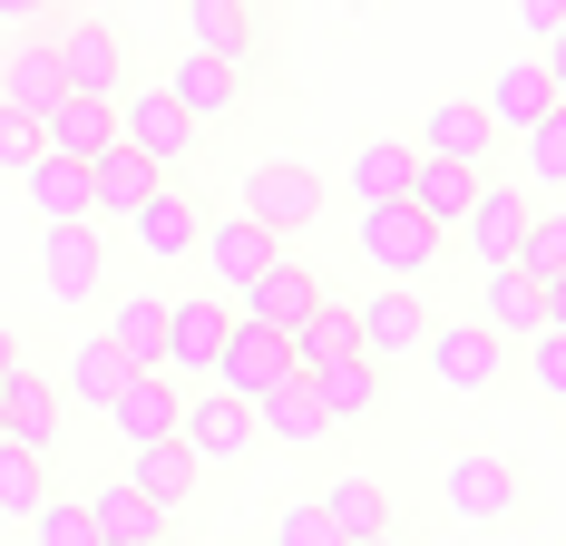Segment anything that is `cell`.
I'll return each instance as SVG.
<instances>
[{"mask_svg":"<svg viewBox=\"0 0 566 546\" xmlns=\"http://www.w3.org/2000/svg\"><path fill=\"white\" fill-rule=\"evenodd\" d=\"M167 98L186 117H234L244 108V59H216V50H186L167 69Z\"/></svg>","mask_w":566,"mask_h":546,"instance_id":"20","label":"cell"},{"mask_svg":"<svg viewBox=\"0 0 566 546\" xmlns=\"http://www.w3.org/2000/svg\"><path fill=\"white\" fill-rule=\"evenodd\" d=\"M274 546H342L333 517H323V497H293V507L274 517Z\"/></svg>","mask_w":566,"mask_h":546,"instance_id":"42","label":"cell"},{"mask_svg":"<svg viewBox=\"0 0 566 546\" xmlns=\"http://www.w3.org/2000/svg\"><path fill=\"white\" fill-rule=\"evenodd\" d=\"M517 507H527V489H517L509 459H450V517H469V527H509Z\"/></svg>","mask_w":566,"mask_h":546,"instance_id":"12","label":"cell"},{"mask_svg":"<svg viewBox=\"0 0 566 546\" xmlns=\"http://www.w3.org/2000/svg\"><path fill=\"white\" fill-rule=\"evenodd\" d=\"M410 157H420L410 137H361V147H352V196H361V206H391L400 186H410Z\"/></svg>","mask_w":566,"mask_h":546,"instance_id":"33","label":"cell"},{"mask_svg":"<svg viewBox=\"0 0 566 546\" xmlns=\"http://www.w3.org/2000/svg\"><path fill=\"white\" fill-rule=\"evenodd\" d=\"M420 157H469V166H489L499 157V127H489V108L479 98H440V108L420 117V137H410Z\"/></svg>","mask_w":566,"mask_h":546,"instance_id":"22","label":"cell"},{"mask_svg":"<svg viewBox=\"0 0 566 546\" xmlns=\"http://www.w3.org/2000/svg\"><path fill=\"white\" fill-rule=\"evenodd\" d=\"M157 546H167V537H157Z\"/></svg>","mask_w":566,"mask_h":546,"instance_id":"52","label":"cell"},{"mask_svg":"<svg viewBox=\"0 0 566 546\" xmlns=\"http://www.w3.org/2000/svg\"><path fill=\"white\" fill-rule=\"evenodd\" d=\"M254 430H264V439H293V449H303V439H323L333 420H323V400H313V381H303V371H283L274 390H254Z\"/></svg>","mask_w":566,"mask_h":546,"instance_id":"30","label":"cell"},{"mask_svg":"<svg viewBox=\"0 0 566 546\" xmlns=\"http://www.w3.org/2000/svg\"><path fill=\"white\" fill-rule=\"evenodd\" d=\"M40 137H50L59 157H98V147H117V98H88V88H59V108L40 117Z\"/></svg>","mask_w":566,"mask_h":546,"instance_id":"25","label":"cell"},{"mask_svg":"<svg viewBox=\"0 0 566 546\" xmlns=\"http://www.w3.org/2000/svg\"><path fill=\"white\" fill-rule=\"evenodd\" d=\"M323 517H333V537H381V527H391V489L352 469V479L323 489Z\"/></svg>","mask_w":566,"mask_h":546,"instance_id":"35","label":"cell"},{"mask_svg":"<svg viewBox=\"0 0 566 546\" xmlns=\"http://www.w3.org/2000/svg\"><path fill=\"white\" fill-rule=\"evenodd\" d=\"M440 254H450V234L420 216V206H400V196L391 206H361V264L381 273V283H420Z\"/></svg>","mask_w":566,"mask_h":546,"instance_id":"1","label":"cell"},{"mask_svg":"<svg viewBox=\"0 0 566 546\" xmlns=\"http://www.w3.org/2000/svg\"><path fill=\"white\" fill-rule=\"evenodd\" d=\"M50 497V449H20V439H0V517H30Z\"/></svg>","mask_w":566,"mask_h":546,"instance_id":"37","label":"cell"},{"mask_svg":"<svg viewBox=\"0 0 566 546\" xmlns=\"http://www.w3.org/2000/svg\"><path fill=\"white\" fill-rule=\"evenodd\" d=\"M40 10H59V0H40Z\"/></svg>","mask_w":566,"mask_h":546,"instance_id":"50","label":"cell"},{"mask_svg":"<svg viewBox=\"0 0 566 546\" xmlns=\"http://www.w3.org/2000/svg\"><path fill=\"white\" fill-rule=\"evenodd\" d=\"M313 303H323V273H313V264H293V254H274V264H264L254 283H244V293H234V313H254V323H274V332H293L303 313H313Z\"/></svg>","mask_w":566,"mask_h":546,"instance_id":"19","label":"cell"},{"mask_svg":"<svg viewBox=\"0 0 566 546\" xmlns=\"http://www.w3.org/2000/svg\"><path fill=\"white\" fill-rule=\"evenodd\" d=\"M479 176H489V166H469V157H410V186H400V206H420V216L450 234V224L469 216V196H479Z\"/></svg>","mask_w":566,"mask_h":546,"instance_id":"21","label":"cell"},{"mask_svg":"<svg viewBox=\"0 0 566 546\" xmlns=\"http://www.w3.org/2000/svg\"><path fill=\"white\" fill-rule=\"evenodd\" d=\"M517 20H527V40H537V30H557V20H566V0H517Z\"/></svg>","mask_w":566,"mask_h":546,"instance_id":"45","label":"cell"},{"mask_svg":"<svg viewBox=\"0 0 566 546\" xmlns=\"http://www.w3.org/2000/svg\"><path fill=\"white\" fill-rule=\"evenodd\" d=\"M274 254H283V234H274V224H254V216H234V224H206V234H196V264L216 273L226 293H244V283H254V273L274 264Z\"/></svg>","mask_w":566,"mask_h":546,"instance_id":"15","label":"cell"},{"mask_svg":"<svg viewBox=\"0 0 566 546\" xmlns=\"http://www.w3.org/2000/svg\"><path fill=\"white\" fill-rule=\"evenodd\" d=\"M59 410H69V390H59L50 371H30V361H10V371H0V439L50 449V459H59Z\"/></svg>","mask_w":566,"mask_h":546,"instance_id":"9","label":"cell"},{"mask_svg":"<svg viewBox=\"0 0 566 546\" xmlns=\"http://www.w3.org/2000/svg\"><path fill=\"white\" fill-rule=\"evenodd\" d=\"M78 507H88V527H98L108 546H157V537H167V507L137 489V479H108V489L78 497Z\"/></svg>","mask_w":566,"mask_h":546,"instance_id":"24","label":"cell"},{"mask_svg":"<svg viewBox=\"0 0 566 546\" xmlns=\"http://www.w3.org/2000/svg\"><path fill=\"white\" fill-rule=\"evenodd\" d=\"M40 283H50V303H98V283H108V234H98V216L40 234Z\"/></svg>","mask_w":566,"mask_h":546,"instance_id":"4","label":"cell"},{"mask_svg":"<svg viewBox=\"0 0 566 546\" xmlns=\"http://www.w3.org/2000/svg\"><path fill=\"white\" fill-rule=\"evenodd\" d=\"M157 186H167V166L147 157V147H127V137H117V147L88 157V216H98V224H127Z\"/></svg>","mask_w":566,"mask_h":546,"instance_id":"7","label":"cell"},{"mask_svg":"<svg viewBox=\"0 0 566 546\" xmlns=\"http://www.w3.org/2000/svg\"><path fill=\"white\" fill-rule=\"evenodd\" d=\"M547 323L566 332V273H547Z\"/></svg>","mask_w":566,"mask_h":546,"instance_id":"47","label":"cell"},{"mask_svg":"<svg viewBox=\"0 0 566 546\" xmlns=\"http://www.w3.org/2000/svg\"><path fill=\"white\" fill-rule=\"evenodd\" d=\"M50 50H59V78L69 88H88V98H117L127 88V40H117L108 20H59L50 10Z\"/></svg>","mask_w":566,"mask_h":546,"instance_id":"5","label":"cell"},{"mask_svg":"<svg viewBox=\"0 0 566 546\" xmlns=\"http://www.w3.org/2000/svg\"><path fill=\"white\" fill-rule=\"evenodd\" d=\"M342 546H400V537H391V527H381V537H342Z\"/></svg>","mask_w":566,"mask_h":546,"instance_id":"49","label":"cell"},{"mask_svg":"<svg viewBox=\"0 0 566 546\" xmlns=\"http://www.w3.org/2000/svg\"><path fill=\"white\" fill-rule=\"evenodd\" d=\"M517 137H527V186H547V196H566V108L527 117Z\"/></svg>","mask_w":566,"mask_h":546,"instance_id":"38","label":"cell"},{"mask_svg":"<svg viewBox=\"0 0 566 546\" xmlns=\"http://www.w3.org/2000/svg\"><path fill=\"white\" fill-rule=\"evenodd\" d=\"M127 224H137V254H157V264H186V254H196V234H206V216H196L176 186H157Z\"/></svg>","mask_w":566,"mask_h":546,"instance_id":"28","label":"cell"},{"mask_svg":"<svg viewBox=\"0 0 566 546\" xmlns=\"http://www.w3.org/2000/svg\"><path fill=\"white\" fill-rule=\"evenodd\" d=\"M283 371H293V342H283L274 323H254V313H234L226 351H216V381H226V390H244V400H254V390H274Z\"/></svg>","mask_w":566,"mask_h":546,"instance_id":"13","label":"cell"},{"mask_svg":"<svg viewBox=\"0 0 566 546\" xmlns=\"http://www.w3.org/2000/svg\"><path fill=\"white\" fill-rule=\"evenodd\" d=\"M176 10H186V50L254 59V10H244V0H176Z\"/></svg>","mask_w":566,"mask_h":546,"instance_id":"31","label":"cell"},{"mask_svg":"<svg viewBox=\"0 0 566 546\" xmlns=\"http://www.w3.org/2000/svg\"><path fill=\"white\" fill-rule=\"evenodd\" d=\"M59 88H69V78H59L50 20H30V30L10 40V59H0V98H10V108H30V117H50V108H59Z\"/></svg>","mask_w":566,"mask_h":546,"instance_id":"18","label":"cell"},{"mask_svg":"<svg viewBox=\"0 0 566 546\" xmlns=\"http://www.w3.org/2000/svg\"><path fill=\"white\" fill-rule=\"evenodd\" d=\"M117 137L147 147L157 166H176V157H186V137H196V117L167 98V78H157V88H117Z\"/></svg>","mask_w":566,"mask_h":546,"instance_id":"14","label":"cell"},{"mask_svg":"<svg viewBox=\"0 0 566 546\" xmlns=\"http://www.w3.org/2000/svg\"><path fill=\"white\" fill-rule=\"evenodd\" d=\"M303 381H313V400H323V420H333V430H352V420H371V410H381V361H371V351H342V361L303 371Z\"/></svg>","mask_w":566,"mask_h":546,"instance_id":"23","label":"cell"},{"mask_svg":"<svg viewBox=\"0 0 566 546\" xmlns=\"http://www.w3.org/2000/svg\"><path fill=\"white\" fill-rule=\"evenodd\" d=\"M557 108H566V88H557Z\"/></svg>","mask_w":566,"mask_h":546,"instance_id":"51","label":"cell"},{"mask_svg":"<svg viewBox=\"0 0 566 546\" xmlns=\"http://www.w3.org/2000/svg\"><path fill=\"white\" fill-rule=\"evenodd\" d=\"M537 69L566 88V20H557V30H537Z\"/></svg>","mask_w":566,"mask_h":546,"instance_id":"44","label":"cell"},{"mask_svg":"<svg viewBox=\"0 0 566 546\" xmlns=\"http://www.w3.org/2000/svg\"><path fill=\"white\" fill-rule=\"evenodd\" d=\"M479 323L517 351L527 332H547V283H537L527 264H489V283H479Z\"/></svg>","mask_w":566,"mask_h":546,"instance_id":"16","label":"cell"},{"mask_svg":"<svg viewBox=\"0 0 566 546\" xmlns=\"http://www.w3.org/2000/svg\"><path fill=\"white\" fill-rule=\"evenodd\" d=\"M108 342L127 351V361H167V303H157V293L108 303Z\"/></svg>","mask_w":566,"mask_h":546,"instance_id":"36","label":"cell"},{"mask_svg":"<svg viewBox=\"0 0 566 546\" xmlns=\"http://www.w3.org/2000/svg\"><path fill=\"white\" fill-rule=\"evenodd\" d=\"M127 371H137V361H127V351H117L108 332H98V342H78V351H69V371H59V390H69V400H88V410H108Z\"/></svg>","mask_w":566,"mask_h":546,"instance_id":"34","label":"cell"},{"mask_svg":"<svg viewBox=\"0 0 566 546\" xmlns=\"http://www.w3.org/2000/svg\"><path fill=\"white\" fill-rule=\"evenodd\" d=\"M283 342H293V371H323V361H342V351H361V323H352V303H342V293H323V303L283 332Z\"/></svg>","mask_w":566,"mask_h":546,"instance_id":"29","label":"cell"},{"mask_svg":"<svg viewBox=\"0 0 566 546\" xmlns=\"http://www.w3.org/2000/svg\"><path fill=\"white\" fill-rule=\"evenodd\" d=\"M479 108H489V127L509 137V127H527V117H547V108H557V78H547L537 59H517V69H499V88H489Z\"/></svg>","mask_w":566,"mask_h":546,"instance_id":"32","label":"cell"},{"mask_svg":"<svg viewBox=\"0 0 566 546\" xmlns=\"http://www.w3.org/2000/svg\"><path fill=\"white\" fill-rule=\"evenodd\" d=\"M176 400H186V390H176V371H167V361H137V371L117 381L108 420H117V439L137 449V439H167V430H176Z\"/></svg>","mask_w":566,"mask_h":546,"instance_id":"17","label":"cell"},{"mask_svg":"<svg viewBox=\"0 0 566 546\" xmlns=\"http://www.w3.org/2000/svg\"><path fill=\"white\" fill-rule=\"evenodd\" d=\"M527 381H537V390H547V400L566 410V332H557V323H547V332H527Z\"/></svg>","mask_w":566,"mask_h":546,"instance_id":"40","label":"cell"},{"mask_svg":"<svg viewBox=\"0 0 566 546\" xmlns=\"http://www.w3.org/2000/svg\"><path fill=\"white\" fill-rule=\"evenodd\" d=\"M517 264L537 273V283H547V273H566V216H527V244H517Z\"/></svg>","mask_w":566,"mask_h":546,"instance_id":"41","label":"cell"},{"mask_svg":"<svg viewBox=\"0 0 566 546\" xmlns=\"http://www.w3.org/2000/svg\"><path fill=\"white\" fill-rule=\"evenodd\" d=\"M176 439H186V459L206 469V459H244L254 449V400L244 390H226V381H196L186 400H176Z\"/></svg>","mask_w":566,"mask_h":546,"instance_id":"2","label":"cell"},{"mask_svg":"<svg viewBox=\"0 0 566 546\" xmlns=\"http://www.w3.org/2000/svg\"><path fill=\"white\" fill-rule=\"evenodd\" d=\"M420 361L440 371V390H469V400L509 381V342L479 323V313H469V323H430L420 332Z\"/></svg>","mask_w":566,"mask_h":546,"instance_id":"3","label":"cell"},{"mask_svg":"<svg viewBox=\"0 0 566 546\" xmlns=\"http://www.w3.org/2000/svg\"><path fill=\"white\" fill-rule=\"evenodd\" d=\"M40 147H50V137H40V117H30V108H10V98H0V166L20 176V166L40 157Z\"/></svg>","mask_w":566,"mask_h":546,"instance_id":"43","label":"cell"},{"mask_svg":"<svg viewBox=\"0 0 566 546\" xmlns=\"http://www.w3.org/2000/svg\"><path fill=\"white\" fill-rule=\"evenodd\" d=\"M10 361H20V332H10V323H0V371H10Z\"/></svg>","mask_w":566,"mask_h":546,"instance_id":"48","label":"cell"},{"mask_svg":"<svg viewBox=\"0 0 566 546\" xmlns=\"http://www.w3.org/2000/svg\"><path fill=\"white\" fill-rule=\"evenodd\" d=\"M450 234L479 254V264H517V244H527V186H499V176H479V196H469V216H459Z\"/></svg>","mask_w":566,"mask_h":546,"instance_id":"6","label":"cell"},{"mask_svg":"<svg viewBox=\"0 0 566 546\" xmlns=\"http://www.w3.org/2000/svg\"><path fill=\"white\" fill-rule=\"evenodd\" d=\"M0 20H10V30H30V20H50V10H40V0H0Z\"/></svg>","mask_w":566,"mask_h":546,"instance_id":"46","label":"cell"},{"mask_svg":"<svg viewBox=\"0 0 566 546\" xmlns=\"http://www.w3.org/2000/svg\"><path fill=\"white\" fill-rule=\"evenodd\" d=\"M352 323H361V351L391 371V361H410V351H420V332H430V303H420L410 283H381V293H361V303H352Z\"/></svg>","mask_w":566,"mask_h":546,"instance_id":"10","label":"cell"},{"mask_svg":"<svg viewBox=\"0 0 566 546\" xmlns=\"http://www.w3.org/2000/svg\"><path fill=\"white\" fill-rule=\"evenodd\" d=\"M244 216H254V224H274V234L313 224V216H323V176H313L303 157H264L254 176H244Z\"/></svg>","mask_w":566,"mask_h":546,"instance_id":"8","label":"cell"},{"mask_svg":"<svg viewBox=\"0 0 566 546\" xmlns=\"http://www.w3.org/2000/svg\"><path fill=\"white\" fill-rule=\"evenodd\" d=\"M20 527H30V546H108L98 527H88V507H78V497H59V489L40 497V507H30Z\"/></svg>","mask_w":566,"mask_h":546,"instance_id":"39","label":"cell"},{"mask_svg":"<svg viewBox=\"0 0 566 546\" xmlns=\"http://www.w3.org/2000/svg\"><path fill=\"white\" fill-rule=\"evenodd\" d=\"M127 479H137V489L176 517V507L196 497V479H206V469H196V459H186V439L167 430V439H137V449H127Z\"/></svg>","mask_w":566,"mask_h":546,"instance_id":"27","label":"cell"},{"mask_svg":"<svg viewBox=\"0 0 566 546\" xmlns=\"http://www.w3.org/2000/svg\"><path fill=\"white\" fill-rule=\"evenodd\" d=\"M20 186H30L40 224H78V216H88V157H59V147H40V157L20 166Z\"/></svg>","mask_w":566,"mask_h":546,"instance_id":"26","label":"cell"},{"mask_svg":"<svg viewBox=\"0 0 566 546\" xmlns=\"http://www.w3.org/2000/svg\"><path fill=\"white\" fill-rule=\"evenodd\" d=\"M234 332V303H167V371L176 381H216V351H226Z\"/></svg>","mask_w":566,"mask_h":546,"instance_id":"11","label":"cell"}]
</instances>
